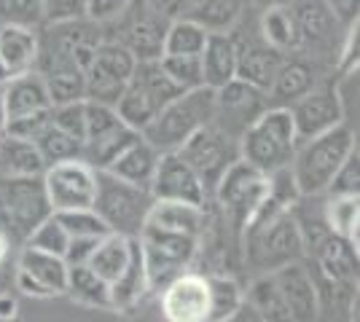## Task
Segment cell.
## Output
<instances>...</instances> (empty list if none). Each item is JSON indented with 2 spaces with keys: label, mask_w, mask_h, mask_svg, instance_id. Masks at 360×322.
Here are the masks:
<instances>
[{
  "label": "cell",
  "mask_w": 360,
  "mask_h": 322,
  "mask_svg": "<svg viewBox=\"0 0 360 322\" xmlns=\"http://www.w3.org/2000/svg\"><path fill=\"white\" fill-rule=\"evenodd\" d=\"M44 188L54 213L91 207L97 191V169H91L84 159H68L44 169Z\"/></svg>",
  "instance_id": "obj_10"
},
{
  "label": "cell",
  "mask_w": 360,
  "mask_h": 322,
  "mask_svg": "<svg viewBox=\"0 0 360 322\" xmlns=\"http://www.w3.org/2000/svg\"><path fill=\"white\" fill-rule=\"evenodd\" d=\"M51 121V107L49 110H32V113H22L14 119H6V132L3 135H14L22 140H35L44 126Z\"/></svg>",
  "instance_id": "obj_45"
},
{
  "label": "cell",
  "mask_w": 360,
  "mask_h": 322,
  "mask_svg": "<svg viewBox=\"0 0 360 322\" xmlns=\"http://www.w3.org/2000/svg\"><path fill=\"white\" fill-rule=\"evenodd\" d=\"M234 46H237V78L255 86V89H261V92H266L271 86V78L277 73V67L283 65L288 54L271 48L261 35L250 38V41L234 38Z\"/></svg>",
  "instance_id": "obj_17"
},
{
  "label": "cell",
  "mask_w": 360,
  "mask_h": 322,
  "mask_svg": "<svg viewBox=\"0 0 360 322\" xmlns=\"http://www.w3.org/2000/svg\"><path fill=\"white\" fill-rule=\"evenodd\" d=\"M205 220H207L205 204H191V201L175 199H153L148 215H146V226L178 231V234H191V236H202Z\"/></svg>",
  "instance_id": "obj_20"
},
{
  "label": "cell",
  "mask_w": 360,
  "mask_h": 322,
  "mask_svg": "<svg viewBox=\"0 0 360 322\" xmlns=\"http://www.w3.org/2000/svg\"><path fill=\"white\" fill-rule=\"evenodd\" d=\"M108 25L119 27V35L110 38V41H119L124 48H129L135 60H159L162 57L165 32L169 22L162 19L159 14H153L143 0H132L129 8Z\"/></svg>",
  "instance_id": "obj_11"
},
{
  "label": "cell",
  "mask_w": 360,
  "mask_h": 322,
  "mask_svg": "<svg viewBox=\"0 0 360 322\" xmlns=\"http://www.w3.org/2000/svg\"><path fill=\"white\" fill-rule=\"evenodd\" d=\"M248 0H194L188 19L202 25L207 32H231L245 16Z\"/></svg>",
  "instance_id": "obj_32"
},
{
  "label": "cell",
  "mask_w": 360,
  "mask_h": 322,
  "mask_svg": "<svg viewBox=\"0 0 360 322\" xmlns=\"http://www.w3.org/2000/svg\"><path fill=\"white\" fill-rule=\"evenodd\" d=\"M129 81L137 83L159 107L167 105L169 100H175L178 94H183V89L165 73V67L159 65V60H137L135 73H132Z\"/></svg>",
  "instance_id": "obj_36"
},
{
  "label": "cell",
  "mask_w": 360,
  "mask_h": 322,
  "mask_svg": "<svg viewBox=\"0 0 360 322\" xmlns=\"http://www.w3.org/2000/svg\"><path fill=\"white\" fill-rule=\"evenodd\" d=\"M248 3H255V6H264V8H266V6H274V3H280V0H248Z\"/></svg>",
  "instance_id": "obj_57"
},
{
  "label": "cell",
  "mask_w": 360,
  "mask_h": 322,
  "mask_svg": "<svg viewBox=\"0 0 360 322\" xmlns=\"http://www.w3.org/2000/svg\"><path fill=\"white\" fill-rule=\"evenodd\" d=\"M41 6H44V25L86 16V0H41Z\"/></svg>",
  "instance_id": "obj_47"
},
{
  "label": "cell",
  "mask_w": 360,
  "mask_h": 322,
  "mask_svg": "<svg viewBox=\"0 0 360 322\" xmlns=\"http://www.w3.org/2000/svg\"><path fill=\"white\" fill-rule=\"evenodd\" d=\"M150 191L146 185H135L110 175L108 169H97V191L91 210L105 220V226L124 236H140L150 210Z\"/></svg>",
  "instance_id": "obj_4"
},
{
  "label": "cell",
  "mask_w": 360,
  "mask_h": 322,
  "mask_svg": "<svg viewBox=\"0 0 360 322\" xmlns=\"http://www.w3.org/2000/svg\"><path fill=\"white\" fill-rule=\"evenodd\" d=\"M137 137H140V132H135L132 126H127L124 121H119L84 140V142H81V159H84L91 169H108L110 161H113L129 142H135Z\"/></svg>",
  "instance_id": "obj_27"
},
{
  "label": "cell",
  "mask_w": 360,
  "mask_h": 322,
  "mask_svg": "<svg viewBox=\"0 0 360 322\" xmlns=\"http://www.w3.org/2000/svg\"><path fill=\"white\" fill-rule=\"evenodd\" d=\"M245 239H248V258L261 271H271L277 266L307 258L304 231L290 210H283L250 226L245 231Z\"/></svg>",
  "instance_id": "obj_6"
},
{
  "label": "cell",
  "mask_w": 360,
  "mask_h": 322,
  "mask_svg": "<svg viewBox=\"0 0 360 322\" xmlns=\"http://www.w3.org/2000/svg\"><path fill=\"white\" fill-rule=\"evenodd\" d=\"M113 107H116L121 121L127 123V126H132L135 132H143V129L153 121V116L162 110V107L156 105L148 94L143 92L137 83H132V81L124 86V92H121V97L116 100Z\"/></svg>",
  "instance_id": "obj_37"
},
{
  "label": "cell",
  "mask_w": 360,
  "mask_h": 322,
  "mask_svg": "<svg viewBox=\"0 0 360 322\" xmlns=\"http://www.w3.org/2000/svg\"><path fill=\"white\" fill-rule=\"evenodd\" d=\"M0 25H22V27H44V6L41 0H0Z\"/></svg>",
  "instance_id": "obj_42"
},
{
  "label": "cell",
  "mask_w": 360,
  "mask_h": 322,
  "mask_svg": "<svg viewBox=\"0 0 360 322\" xmlns=\"http://www.w3.org/2000/svg\"><path fill=\"white\" fill-rule=\"evenodd\" d=\"M16 314H19V301H16V295L8 290H0V322L14 320Z\"/></svg>",
  "instance_id": "obj_53"
},
{
  "label": "cell",
  "mask_w": 360,
  "mask_h": 322,
  "mask_svg": "<svg viewBox=\"0 0 360 322\" xmlns=\"http://www.w3.org/2000/svg\"><path fill=\"white\" fill-rule=\"evenodd\" d=\"M210 288V317L207 322H231L245 307V290L234 276L207 274Z\"/></svg>",
  "instance_id": "obj_34"
},
{
  "label": "cell",
  "mask_w": 360,
  "mask_h": 322,
  "mask_svg": "<svg viewBox=\"0 0 360 322\" xmlns=\"http://www.w3.org/2000/svg\"><path fill=\"white\" fill-rule=\"evenodd\" d=\"M212 196L218 199L234 231L245 234L255 213L269 199V175H264L255 167H250L248 161L237 159L218 180Z\"/></svg>",
  "instance_id": "obj_8"
},
{
  "label": "cell",
  "mask_w": 360,
  "mask_h": 322,
  "mask_svg": "<svg viewBox=\"0 0 360 322\" xmlns=\"http://www.w3.org/2000/svg\"><path fill=\"white\" fill-rule=\"evenodd\" d=\"M57 220L62 223V229L68 231V236H89V239H100L110 234V229L105 226V220L94 213L91 207H81V210H62L54 213Z\"/></svg>",
  "instance_id": "obj_40"
},
{
  "label": "cell",
  "mask_w": 360,
  "mask_h": 322,
  "mask_svg": "<svg viewBox=\"0 0 360 322\" xmlns=\"http://www.w3.org/2000/svg\"><path fill=\"white\" fill-rule=\"evenodd\" d=\"M159 156L162 154L140 135L135 142H129V145L110 161L108 172L121 177V180H127V183L146 185V188H148L150 180H153V172H156V164H159Z\"/></svg>",
  "instance_id": "obj_25"
},
{
  "label": "cell",
  "mask_w": 360,
  "mask_h": 322,
  "mask_svg": "<svg viewBox=\"0 0 360 322\" xmlns=\"http://www.w3.org/2000/svg\"><path fill=\"white\" fill-rule=\"evenodd\" d=\"M202 62V83L221 89L231 78H237V46L229 32H210L207 43L199 54Z\"/></svg>",
  "instance_id": "obj_24"
},
{
  "label": "cell",
  "mask_w": 360,
  "mask_h": 322,
  "mask_svg": "<svg viewBox=\"0 0 360 322\" xmlns=\"http://www.w3.org/2000/svg\"><path fill=\"white\" fill-rule=\"evenodd\" d=\"M212 113H215V89L210 86L186 89L175 100L162 105V110L153 116V121L140 135L148 140L159 154L178 151L196 129L212 121Z\"/></svg>",
  "instance_id": "obj_3"
},
{
  "label": "cell",
  "mask_w": 360,
  "mask_h": 322,
  "mask_svg": "<svg viewBox=\"0 0 360 322\" xmlns=\"http://www.w3.org/2000/svg\"><path fill=\"white\" fill-rule=\"evenodd\" d=\"M178 154L194 167L199 180L207 188V196H212L224 172L240 159V137L229 135L226 129L210 121L202 129H196L178 148Z\"/></svg>",
  "instance_id": "obj_9"
},
{
  "label": "cell",
  "mask_w": 360,
  "mask_h": 322,
  "mask_svg": "<svg viewBox=\"0 0 360 322\" xmlns=\"http://www.w3.org/2000/svg\"><path fill=\"white\" fill-rule=\"evenodd\" d=\"M6 132V110H3V100H0V135Z\"/></svg>",
  "instance_id": "obj_55"
},
{
  "label": "cell",
  "mask_w": 360,
  "mask_h": 322,
  "mask_svg": "<svg viewBox=\"0 0 360 322\" xmlns=\"http://www.w3.org/2000/svg\"><path fill=\"white\" fill-rule=\"evenodd\" d=\"M6 81H8V70H6V65H3V62H0V86H3V83H6Z\"/></svg>",
  "instance_id": "obj_56"
},
{
  "label": "cell",
  "mask_w": 360,
  "mask_h": 322,
  "mask_svg": "<svg viewBox=\"0 0 360 322\" xmlns=\"http://www.w3.org/2000/svg\"><path fill=\"white\" fill-rule=\"evenodd\" d=\"M68 242H70L68 231L62 229V223L57 220V215L51 213L46 220H41V223L35 226V231L27 236V242H25V245L38 247V250H46V253H54V255H65V247H68Z\"/></svg>",
  "instance_id": "obj_43"
},
{
  "label": "cell",
  "mask_w": 360,
  "mask_h": 322,
  "mask_svg": "<svg viewBox=\"0 0 360 322\" xmlns=\"http://www.w3.org/2000/svg\"><path fill=\"white\" fill-rule=\"evenodd\" d=\"M296 27H299L301 46H330L333 30L339 27V19L330 14L326 0H293L288 3Z\"/></svg>",
  "instance_id": "obj_23"
},
{
  "label": "cell",
  "mask_w": 360,
  "mask_h": 322,
  "mask_svg": "<svg viewBox=\"0 0 360 322\" xmlns=\"http://www.w3.org/2000/svg\"><path fill=\"white\" fill-rule=\"evenodd\" d=\"M148 293L150 288H148V274H146V261H143V247H140V239L132 236L129 263L110 282V311L127 314V311H132L135 307H140V301Z\"/></svg>",
  "instance_id": "obj_18"
},
{
  "label": "cell",
  "mask_w": 360,
  "mask_h": 322,
  "mask_svg": "<svg viewBox=\"0 0 360 322\" xmlns=\"http://www.w3.org/2000/svg\"><path fill=\"white\" fill-rule=\"evenodd\" d=\"M137 239L143 247L150 293H159L167 282H172L183 271H188L196 261V253H199V236H191V234L143 226Z\"/></svg>",
  "instance_id": "obj_7"
},
{
  "label": "cell",
  "mask_w": 360,
  "mask_h": 322,
  "mask_svg": "<svg viewBox=\"0 0 360 322\" xmlns=\"http://www.w3.org/2000/svg\"><path fill=\"white\" fill-rule=\"evenodd\" d=\"M269 105L266 92L255 89L250 83H245L240 78H231L221 89H215V113L212 123H218L229 135L242 137V132L253 123V119Z\"/></svg>",
  "instance_id": "obj_14"
},
{
  "label": "cell",
  "mask_w": 360,
  "mask_h": 322,
  "mask_svg": "<svg viewBox=\"0 0 360 322\" xmlns=\"http://www.w3.org/2000/svg\"><path fill=\"white\" fill-rule=\"evenodd\" d=\"M0 100H3L6 119L51 107V97H49V89H46L44 78H41L38 70L8 76V81L0 86Z\"/></svg>",
  "instance_id": "obj_19"
},
{
  "label": "cell",
  "mask_w": 360,
  "mask_h": 322,
  "mask_svg": "<svg viewBox=\"0 0 360 322\" xmlns=\"http://www.w3.org/2000/svg\"><path fill=\"white\" fill-rule=\"evenodd\" d=\"M358 217H360V199L358 194H339L328 196V204L323 210L326 229L336 236L347 239L349 245L358 250Z\"/></svg>",
  "instance_id": "obj_35"
},
{
  "label": "cell",
  "mask_w": 360,
  "mask_h": 322,
  "mask_svg": "<svg viewBox=\"0 0 360 322\" xmlns=\"http://www.w3.org/2000/svg\"><path fill=\"white\" fill-rule=\"evenodd\" d=\"M296 148L299 135L293 116L288 107L277 105L264 107L240 137V159L264 175L288 167Z\"/></svg>",
  "instance_id": "obj_2"
},
{
  "label": "cell",
  "mask_w": 360,
  "mask_h": 322,
  "mask_svg": "<svg viewBox=\"0 0 360 322\" xmlns=\"http://www.w3.org/2000/svg\"><path fill=\"white\" fill-rule=\"evenodd\" d=\"M38 145V154L44 159V164H57V161H68V159H81V142L70 137L68 132H62L60 126L49 121L44 132L32 140Z\"/></svg>",
  "instance_id": "obj_39"
},
{
  "label": "cell",
  "mask_w": 360,
  "mask_h": 322,
  "mask_svg": "<svg viewBox=\"0 0 360 322\" xmlns=\"http://www.w3.org/2000/svg\"><path fill=\"white\" fill-rule=\"evenodd\" d=\"M159 65L165 67V73L180 89H196V86H205L202 83V62L199 54H162Z\"/></svg>",
  "instance_id": "obj_41"
},
{
  "label": "cell",
  "mask_w": 360,
  "mask_h": 322,
  "mask_svg": "<svg viewBox=\"0 0 360 322\" xmlns=\"http://www.w3.org/2000/svg\"><path fill=\"white\" fill-rule=\"evenodd\" d=\"M44 169V159L32 140L0 135V177H38Z\"/></svg>",
  "instance_id": "obj_28"
},
{
  "label": "cell",
  "mask_w": 360,
  "mask_h": 322,
  "mask_svg": "<svg viewBox=\"0 0 360 322\" xmlns=\"http://www.w3.org/2000/svg\"><path fill=\"white\" fill-rule=\"evenodd\" d=\"M16 269H22L32 279H38L51 295H65L68 269L70 266H68V261L62 255H54V253H46V250H38V247H30V245H22Z\"/></svg>",
  "instance_id": "obj_26"
},
{
  "label": "cell",
  "mask_w": 360,
  "mask_h": 322,
  "mask_svg": "<svg viewBox=\"0 0 360 322\" xmlns=\"http://www.w3.org/2000/svg\"><path fill=\"white\" fill-rule=\"evenodd\" d=\"M162 317L169 322H207L210 317V288L207 274L183 271L159 290Z\"/></svg>",
  "instance_id": "obj_13"
},
{
  "label": "cell",
  "mask_w": 360,
  "mask_h": 322,
  "mask_svg": "<svg viewBox=\"0 0 360 322\" xmlns=\"http://www.w3.org/2000/svg\"><path fill=\"white\" fill-rule=\"evenodd\" d=\"M330 14L339 19V25H352L358 19V3L360 0H326Z\"/></svg>",
  "instance_id": "obj_52"
},
{
  "label": "cell",
  "mask_w": 360,
  "mask_h": 322,
  "mask_svg": "<svg viewBox=\"0 0 360 322\" xmlns=\"http://www.w3.org/2000/svg\"><path fill=\"white\" fill-rule=\"evenodd\" d=\"M14 282H16V290L25 293V295H32V298H51V293L46 290L38 279H32L27 271H22V269H16Z\"/></svg>",
  "instance_id": "obj_51"
},
{
  "label": "cell",
  "mask_w": 360,
  "mask_h": 322,
  "mask_svg": "<svg viewBox=\"0 0 360 322\" xmlns=\"http://www.w3.org/2000/svg\"><path fill=\"white\" fill-rule=\"evenodd\" d=\"M103 239V236H100ZM100 239H89V236H73L70 242H68V247H65V261H68V266H81V263L89 261L91 250L97 247V242Z\"/></svg>",
  "instance_id": "obj_49"
},
{
  "label": "cell",
  "mask_w": 360,
  "mask_h": 322,
  "mask_svg": "<svg viewBox=\"0 0 360 322\" xmlns=\"http://www.w3.org/2000/svg\"><path fill=\"white\" fill-rule=\"evenodd\" d=\"M41 48V30L22 25H0V62L6 65L8 76L35 70Z\"/></svg>",
  "instance_id": "obj_22"
},
{
  "label": "cell",
  "mask_w": 360,
  "mask_h": 322,
  "mask_svg": "<svg viewBox=\"0 0 360 322\" xmlns=\"http://www.w3.org/2000/svg\"><path fill=\"white\" fill-rule=\"evenodd\" d=\"M8 250H11V242H8V236L0 231V266L6 263V258H8Z\"/></svg>",
  "instance_id": "obj_54"
},
{
  "label": "cell",
  "mask_w": 360,
  "mask_h": 322,
  "mask_svg": "<svg viewBox=\"0 0 360 322\" xmlns=\"http://www.w3.org/2000/svg\"><path fill=\"white\" fill-rule=\"evenodd\" d=\"M358 180H360V161H358V148L345 159V164L333 175L328 185V196H339V194H358Z\"/></svg>",
  "instance_id": "obj_46"
},
{
  "label": "cell",
  "mask_w": 360,
  "mask_h": 322,
  "mask_svg": "<svg viewBox=\"0 0 360 322\" xmlns=\"http://www.w3.org/2000/svg\"><path fill=\"white\" fill-rule=\"evenodd\" d=\"M258 35L271 48H277L283 54H296L301 48L296 19H293L290 6H285V3H274V6L264 8V14L258 19Z\"/></svg>",
  "instance_id": "obj_29"
},
{
  "label": "cell",
  "mask_w": 360,
  "mask_h": 322,
  "mask_svg": "<svg viewBox=\"0 0 360 322\" xmlns=\"http://www.w3.org/2000/svg\"><path fill=\"white\" fill-rule=\"evenodd\" d=\"M207 35L202 25H196L194 19L180 16L167 25L165 32V51L162 54H202V48L207 43Z\"/></svg>",
  "instance_id": "obj_38"
},
{
  "label": "cell",
  "mask_w": 360,
  "mask_h": 322,
  "mask_svg": "<svg viewBox=\"0 0 360 322\" xmlns=\"http://www.w3.org/2000/svg\"><path fill=\"white\" fill-rule=\"evenodd\" d=\"M245 307L253 311L255 320H290L271 271H264L250 282V288L245 290Z\"/></svg>",
  "instance_id": "obj_33"
},
{
  "label": "cell",
  "mask_w": 360,
  "mask_h": 322,
  "mask_svg": "<svg viewBox=\"0 0 360 322\" xmlns=\"http://www.w3.org/2000/svg\"><path fill=\"white\" fill-rule=\"evenodd\" d=\"M358 148L355 132L349 123H336L309 140H299V148L290 159V175L296 180L301 199L320 196L328 191L333 175L345 159Z\"/></svg>",
  "instance_id": "obj_1"
},
{
  "label": "cell",
  "mask_w": 360,
  "mask_h": 322,
  "mask_svg": "<svg viewBox=\"0 0 360 322\" xmlns=\"http://www.w3.org/2000/svg\"><path fill=\"white\" fill-rule=\"evenodd\" d=\"M271 276H274V282L280 288V295L285 301L290 320L309 322L320 317L323 298H320L315 271L307 263L293 261L285 263V266H277V269H271Z\"/></svg>",
  "instance_id": "obj_16"
},
{
  "label": "cell",
  "mask_w": 360,
  "mask_h": 322,
  "mask_svg": "<svg viewBox=\"0 0 360 322\" xmlns=\"http://www.w3.org/2000/svg\"><path fill=\"white\" fill-rule=\"evenodd\" d=\"M54 213L44 177H0V231L11 245H25L35 226Z\"/></svg>",
  "instance_id": "obj_5"
},
{
  "label": "cell",
  "mask_w": 360,
  "mask_h": 322,
  "mask_svg": "<svg viewBox=\"0 0 360 322\" xmlns=\"http://www.w3.org/2000/svg\"><path fill=\"white\" fill-rule=\"evenodd\" d=\"M129 250H132V236H124V234L110 231L91 250L86 266L110 285L124 271V266L129 263Z\"/></svg>",
  "instance_id": "obj_31"
},
{
  "label": "cell",
  "mask_w": 360,
  "mask_h": 322,
  "mask_svg": "<svg viewBox=\"0 0 360 322\" xmlns=\"http://www.w3.org/2000/svg\"><path fill=\"white\" fill-rule=\"evenodd\" d=\"M65 295H70L75 304L100 311H110V285L103 276H97L86 263L68 269V288Z\"/></svg>",
  "instance_id": "obj_30"
},
{
  "label": "cell",
  "mask_w": 360,
  "mask_h": 322,
  "mask_svg": "<svg viewBox=\"0 0 360 322\" xmlns=\"http://www.w3.org/2000/svg\"><path fill=\"white\" fill-rule=\"evenodd\" d=\"M51 123L60 126L62 132H68L78 142H84V137H86V100L51 105Z\"/></svg>",
  "instance_id": "obj_44"
},
{
  "label": "cell",
  "mask_w": 360,
  "mask_h": 322,
  "mask_svg": "<svg viewBox=\"0 0 360 322\" xmlns=\"http://www.w3.org/2000/svg\"><path fill=\"white\" fill-rule=\"evenodd\" d=\"M132 0H86V16L97 25H108L113 19H119Z\"/></svg>",
  "instance_id": "obj_48"
},
{
  "label": "cell",
  "mask_w": 360,
  "mask_h": 322,
  "mask_svg": "<svg viewBox=\"0 0 360 322\" xmlns=\"http://www.w3.org/2000/svg\"><path fill=\"white\" fill-rule=\"evenodd\" d=\"M317 83L315 67L307 60L290 57L288 54L283 65L277 67V73L271 78V86L266 89V102L277 107H288L290 102H296L299 97L309 92Z\"/></svg>",
  "instance_id": "obj_21"
},
{
  "label": "cell",
  "mask_w": 360,
  "mask_h": 322,
  "mask_svg": "<svg viewBox=\"0 0 360 322\" xmlns=\"http://www.w3.org/2000/svg\"><path fill=\"white\" fill-rule=\"evenodd\" d=\"M143 3L148 6L153 14H159L167 22L186 16L191 11V6H194V0H143Z\"/></svg>",
  "instance_id": "obj_50"
},
{
  "label": "cell",
  "mask_w": 360,
  "mask_h": 322,
  "mask_svg": "<svg viewBox=\"0 0 360 322\" xmlns=\"http://www.w3.org/2000/svg\"><path fill=\"white\" fill-rule=\"evenodd\" d=\"M148 191L153 199H175L191 201V204H207V199H210L207 188L199 180L194 167L178 151H167L159 156V164H156Z\"/></svg>",
  "instance_id": "obj_15"
},
{
  "label": "cell",
  "mask_w": 360,
  "mask_h": 322,
  "mask_svg": "<svg viewBox=\"0 0 360 322\" xmlns=\"http://www.w3.org/2000/svg\"><path fill=\"white\" fill-rule=\"evenodd\" d=\"M288 110L293 116L299 140L315 137L330 126L342 123L347 116L345 102H342V89L336 83H320V81L304 97L290 102Z\"/></svg>",
  "instance_id": "obj_12"
}]
</instances>
